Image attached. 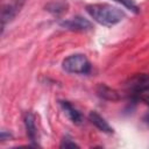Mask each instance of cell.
I'll return each mask as SVG.
<instances>
[{"mask_svg": "<svg viewBox=\"0 0 149 149\" xmlns=\"http://www.w3.org/2000/svg\"><path fill=\"white\" fill-rule=\"evenodd\" d=\"M86 12L95 22L106 27L121 22L126 16L122 9L109 3H90L86 6Z\"/></svg>", "mask_w": 149, "mask_h": 149, "instance_id": "6da1fadb", "label": "cell"}, {"mask_svg": "<svg viewBox=\"0 0 149 149\" xmlns=\"http://www.w3.org/2000/svg\"><path fill=\"white\" fill-rule=\"evenodd\" d=\"M63 69L69 73H77V74H85L88 73L91 70V64L86 56L81 54H74L66 57L63 63Z\"/></svg>", "mask_w": 149, "mask_h": 149, "instance_id": "7a4b0ae2", "label": "cell"}, {"mask_svg": "<svg viewBox=\"0 0 149 149\" xmlns=\"http://www.w3.org/2000/svg\"><path fill=\"white\" fill-rule=\"evenodd\" d=\"M24 2L26 0H10L8 3L3 6L2 12H1V29L2 30L5 29V26L9 23L16 16V14L21 10Z\"/></svg>", "mask_w": 149, "mask_h": 149, "instance_id": "3957f363", "label": "cell"}, {"mask_svg": "<svg viewBox=\"0 0 149 149\" xmlns=\"http://www.w3.org/2000/svg\"><path fill=\"white\" fill-rule=\"evenodd\" d=\"M61 26L73 31H87L92 29V23L81 16H74L69 20H64L61 22Z\"/></svg>", "mask_w": 149, "mask_h": 149, "instance_id": "277c9868", "label": "cell"}, {"mask_svg": "<svg viewBox=\"0 0 149 149\" xmlns=\"http://www.w3.org/2000/svg\"><path fill=\"white\" fill-rule=\"evenodd\" d=\"M149 87V76L141 73L132 77L127 83V88L135 95Z\"/></svg>", "mask_w": 149, "mask_h": 149, "instance_id": "5b68a950", "label": "cell"}, {"mask_svg": "<svg viewBox=\"0 0 149 149\" xmlns=\"http://www.w3.org/2000/svg\"><path fill=\"white\" fill-rule=\"evenodd\" d=\"M24 126H26V130H27V135L30 140V142L33 144H36L37 141V128L35 125V116L33 113L27 112L24 115Z\"/></svg>", "mask_w": 149, "mask_h": 149, "instance_id": "8992f818", "label": "cell"}, {"mask_svg": "<svg viewBox=\"0 0 149 149\" xmlns=\"http://www.w3.org/2000/svg\"><path fill=\"white\" fill-rule=\"evenodd\" d=\"M59 104H61V107H62V109H63V112L66 114V116L73 122V123H77V125H79L81 121H83V116H81V114L79 113V111L77 109V108H74L69 101H59Z\"/></svg>", "mask_w": 149, "mask_h": 149, "instance_id": "52a82bcc", "label": "cell"}, {"mask_svg": "<svg viewBox=\"0 0 149 149\" xmlns=\"http://www.w3.org/2000/svg\"><path fill=\"white\" fill-rule=\"evenodd\" d=\"M88 119H90V121L92 122V125H94L99 130H101V132H104V133H107V134H111V133H113V128L108 125V122L100 115V114H98L97 112H91L90 114H88Z\"/></svg>", "mask_w": 149, "mask_h": 149, "instance_id": "ba28073f", "label": "cell"}, {"mask_svg": "<svg viewBox=\"0 0 149 149\" xmlns=\"http://www.w3.org/2000/svg\"><path fill=\"white\" fill-rule=\"evenodd\" d=\"M97 93L100 98L105 99V100H109V101H116L120 99L118 92L115 90H112L111 87L104 85V84H100L97 88Z\"/></svg>", "mask_w": 149, "mask_h": 149, "instance_id": "9c48e42d", "label": "cell"}, {"mask_svg": "<svg viewBox=\"0 0 149 149\" xmlns=\"http://www.w3.org/2000/svg\"><path fill=\"white\" fill-rule=\"evenodd\" d=\"M66 7L68 5L64 2V1H51L49 2L47 6H45V9L52 14H61V13H64L66 10Z\"/></svg>", "mask_w": 149, "mask_h": 149, "instance_id": "30bf717a", "label": "cell"}, {"mask_svg": "<svg viewBox=\"0 0 149 149\" xmlns=\"http://www.w3.org/2000/svg\"><path fill=\"white\" fill-rule=\"evenodd\" d=\"M114 1L121 3L122 6H125L126 8H128L129 10H132V12H134V13H139V10H140V8H139L137 5L134 2V0H114Z\"/></svg>", "mask_w": 149, "mask_h": 149, "instance_id": "8fae6325", "label": "cell"}, {"mask_svg": "<svg viewBox=\"0 0 149 149\" xmlns=\"http://www.w3.org/2000/svg\"><path fill=\"white\" fill-rule=\"evenodd\" d=\"M61 147L62 148H68V147H71V148H74V147H78V144L77 143H74V142H72L70 139H64L63 140V142H62V144H61Z\"/></svg>", "mask_w": 149, "mask_h": 149, "instance_id": "7c38bea8", "label": "cell"}, {"mask_svg": "<svg viewBox=\"0 0 149 149\" xmlns=\"http://www.w3.org/2000/svg\"><path fill=\"white\" fill-rule=\"evenodd\" d=\"M10 137H12V135H10L8 132H6V130H2V132H1V136H0L1 141H6V140H9Z\"/></svg>", "mask_w": 149, "mask_h": 149, "instance_id": "4fadbf2b", "label": "cell"}, {"mask_svg": "<svg viewBox=\"0 0 149 149\" xmlns=\"http://www.w3.org/2000/svg\"><path fill=\"white\" fill-rule=\"evenodd\" d=\"M143 121H144V123H147V125L149 126V111L144 114V116H143Z\"/></svg>", "mask_w": 149, "mask_h": 149, "instance_id": "5bb4252c", "label": "cell"}]
</instances>
